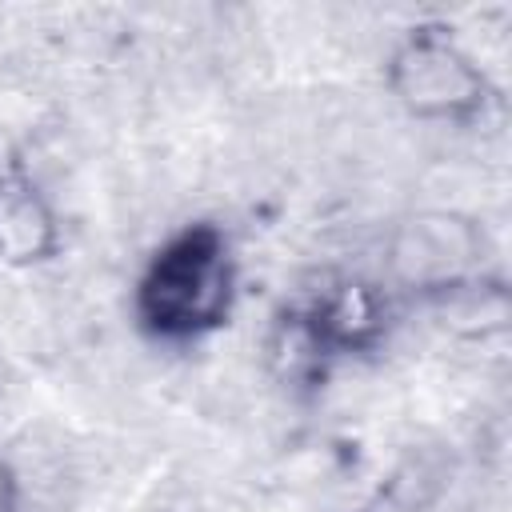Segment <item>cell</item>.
<instances>
[{
	"mask_svg": "<svg viewBox=\"0 0 512 512\" xmlns=\"http://www.w3.org/2000/svg\"><path fill=\"white\" fill-rule=\"evenodd\" d=\"M228 304V256L212 228L172 240L144 276L140 308L160 332H196L220 320Z\"/></svg>",
	"mask_w": 512,
	"mask_h": 512,
	"instance_id": "obj_1",
	"label": "cell"
},
{
	"mask_svg": "<svg viewBox=\"0 0 512 512\" xmlns=\"http://www.w3.org/2000/svg\"><path fill=\"white\" fill-rule=\"evenodd\" d=\"M404 64V96L420 108H452L456 100L468 96V68L460 60H452L444 48H432V44H416L408 52Z\"/></svg>",
	"mask_w": 512,
	"mask_h": 512,
	"instance_id": "obj_2",
	"label": "cell"
},
{
	"mask_svg": "<svg viewBox=\"0 0 512 512\" xmlns=\"http://www.w3.org/2000/svg\"><path fill=\"white\" fill-rule=\"evenodd\" d=\"M48 220L44 212L36 208L32 196H16V192H0V248L12 252V256H32L40 244H36V232H44Z\"/></svg>",
	"mask_w": 512,
	"mask_h": 512,
	"instance_id": "obj_3",
	"label": "cell"
}]
</instances>
